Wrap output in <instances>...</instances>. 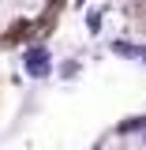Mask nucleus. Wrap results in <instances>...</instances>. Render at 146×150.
Wrapping results in <instances>:
<instances>
[{
	"instance_id": "f257e3e1",
	"label": "nucleus",
	"mask_w": 146,
	"mask_h": 150,
	"mask_svg": "<svg viewBox=\"0 0 146 150\" xmlns=\"http://www.w3.org/2000/svg\"><path fill=\"white\" fill-rule=\"evenodd\" d=\"M71 0H0V53L41 45L60 30Z\"/></svg>"
},
{
	"instance_id": "f03ea898",
	"label": "nucleus",
	"mask_w": 146,
	"mask_h": 150,
	"mask_svg": "<svg viewBox=\"0 0 146 150\" xmlns=\"http://www.w3.org/2000/svg\"><path fill=\"white\" fill-rule=\"evenodd\" d=\"M124 11L131 15L135 26H142V34H146V0H124Z\"/></svg>"
},
{
	"instance_id": "7ed1b4c3",
	"label": "nucleus",
	"mask_w": 146,
	"mask_h": 150,
	"mask_svg": "<svg viewBox=\"0 0 146 150\" xmlns=\"http://www.w3.org/2000/svg\"><path fill=\"white\" fill-rule=\"evenodd\" d=\"M0 98H4V83H0Z\"/></svg>"
}]
</instances>
